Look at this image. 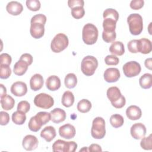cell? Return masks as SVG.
<instances>
[{"instance_id":"cell-16","label":"cell","mask_w":152,"mask_h":152,"mask_svg":"<svg viewBox=\"0 0 152 152\" xmlns=\"http://www.w3.org/2000/svg\"><path fill=\"white\" fill-rule=\"evenodd\" d=\"M120 76V72L116 68H109L105 70L103 74L104 79L107 83L116 82Z\"/></svg>"},{"instance_id":"cell-26","label":"cell","mask_w":152,"mask_h":152,"mask_svg":"<svg viewBox=\"0 0 152 152\" xmlns=\"http://www.w3.org/2000/svg\"><path fill=\"white\" fill-rule=\"evenodd\" d=\"M140 52L143 54H148L151 52L152 46L151 41L146 38L139 39Z\"/></svg>"},{"instance_id":"cell-41","label":"cell","mask_w":152,"mask_h":152,"mask_svg":"<svg viewBox=\"0 0 152 152\" xmlns=\"http://www.w3.org/2000/svg\"><path fill=\"white\" fill-rule=\"evenodd\" d=\"M17 109V110L22 112L24 113H26L30 110V104L27 101L22 100L18 103Z\"/></svg>"},{"instance_id":"cell-25","label":"cell","mask_w":152,"mask_h":152,"mask_svg":"<svg viewBox=\"0 0 152 152\" xmlns=\"http://www.w3.org/2000/svg\"><path fill=\"white\" fill-rule=\"evenodd\" d=\"M1 107L5 110H11L15 104L14 99L10 95L7 94L6 96L1 97Z\"/></svg>"},{"instance_id":"cell-32","label":"cell","mask_w":152,"mask_h":152,"mask_svg":"<svg viewBox=\"0 0 152 152\" xmlns=\"http://www.w3.org/2000/svg\"><path fill=\"white\" fill-rule=\"evenodd\" d=\"M109 121L110 124L113 128H118L123 125L124 119L122 115L119 114H114L110 116Z\"/></svg>"},{"instance_id":"cell-30","label":"cell","mask_w":152,"mask_h":152,"mask_svg":"<svg viewBox=\"0 0 152 152\" xmlns=\"http://www.w3.org/2000/svg\"><path fill=\"white\" fill-rule=\"evenodd\" d=\"M65 86L68 88H74L77 84V78L74 73L68 74L64 79Z\"/></svg>"},{"instance_id":"cell-44","label":"cell","mask_w":152,"mask_h":152,"mask_svg":"<svg viewBox=\"0 0 152 152\" xmlns=\"http://www.w3.org/2000/svg\"><path fill=\"white\" fill-rule=\"evenodd\" d=\"M0 116H1V119H0L1 125L4 126V125H7L10 122V119L9 114L5 111H1L0 112Z\"/></svg>"},{"instance_id":"cell-35","label":"cell","mask_w":152,"mask_h":152,"mask_svg":"<svg viewBox=\"0 0 152 152\" xmlns=\"http://www.w3.org/2000/svg\"><path fill=\"white\" fill-rule=\"evenodd\" d=\"M151 134H150L148 137H144L142 138L140 142V145L142 148L145 150H150L152 149V137Z\"/></svg>"},{"instance_id":"cell-8","label":"cell","mask_w":152,"mask_h":152,"mask_svg":"<svg viewBox=\"0 0 152 152\" xmlns=\"http://www.w3.org/2000/svg\"><path fill=\"white\" fill-rule=\"evenodd\" d=\"M68 44L69 40L67 36L64 33H58L52 39L50 48L53 52L59 53L65 50Z\"/></svg>"},{"instance_id":"cell-24","label":"cell","mask_w":152,"mask_h":152,"mask_svg":"<svg viewBox=\"0 0 152 152\" xmlns=\"http://www.w3.org/2000/svg\"><path fill=\"white\" fill-rule=\"evenodd\" d=\"M109 51L114 55L122 56L125 53L124 45L120 41L113 42L109 47Z\"/></svg>"},{"instance_id":"cell-49","label":"cell","mask_w":152,"mask_h":152,"mask_svg":"<svg viewBox=\"0 0 152 152\" xmlns=\"http://www.w3.org/2000/svg\"><path fill=\"white\" fill-rule=\"evenodd\" d=\"M144 65H145V66L147 68H148L150 70H151V67H152L151 58H149L146 59L145 60V62H144Z\"/></svg>"},{"instance_id":"cell-15","label":"cell","mask_w":152,"mask_h":152,"mask_svg":"<svg viewBox=\"0 0 152 152\" xmlns=\"http://www.w3.org/2000/svg\"><path fill=\"white\" fill-rule=\"evenodd\" d=\"M75 127L70 124H65L59 128V135L65 139H71L74 137L75 135Z\"/></svg>"},{"instance_id":"cell-7","label":"cell","mask_w":152,"mask_h":152,"mask_svg":"<svg viewBox=\"0 0 152 152\" xmlns=\"http://www.w3.org/2000/svg\"><path fill=\"white\" fill-rule=\"evenodd\" d=\"M91 135L95 139H102L106 135L105 121L100 116L95 118L92 122Z\"/></svg>"},{"instance_id":"cell-20","label":"cell","mask_w":152,"mask_h":152,"mask_svg":"<svg viewBox=\"0 0 152 152\" xmlns=\"http://www.w3.org/2000/svg\"><path fill=\"white\" fill-rule=\"evenodd\" d=\"M126 115L130 120L135 121L139 119L141 117L142 112L138 106L131 105L126 109Z\"/></svg>"},{"instance_id":"cell-40","label":"cell","mask_w":152,"mask_h":152,"mask_svg":"<svg viewBox=\"0 0 152 152\" xmlns=\"http://www.w3.org/2000/svg\"><path fill=\"white\" fill-rule=\"evenodd\" d=\"M116 37V34L115 31L113 32H106L103 31L102 32V39L106 43H110L115 41Z\"/></svg>"},{"instance_id":"cell-45","label":"cell","mask_w":152,"mask_h":152,"mask_svg":"<svg viewBox=\"0 0 152 152\" xmlns=\"http://www.w3.org/2000/svg\"><path fill=\"white\" fill-rule=\"evenodd\" d=\"M68 5L71 9L78 7H83L84 5V2L83 0H69L68 1Z\"/></svg>"},{"instance_id":"cell-31","label":"cell","mask_w":152,"mask_h":152,"mask_svg":"<svg viewBox=\"0 0 152 152\" xmlns=\"http://www.w3.org/2000/svg\"><path fill=\"white\" fill-rule=\"evenodd\" d=\"M26 120V115L24 113L17 110L12 115V121L16 125H23Z\"/></svg>"},{"instance_id":"cell-36","label":"cell","mask_w":152,"mask_h":152,"mask_svg":"<svg viewBox=\"0 0 152 152\" xmlns=\"http://www.w3.org/2000/svg\"><path fill=\"white\" fill-rule=\"evenodd\" d=\"M128 50L132 53L140 52V42L139 40L133 39L128 43Z\"/></svg>"},{"instance_id":"cell-14","label":"cell","mask_w":152,"mask_h":152,"mask_svg":"<svg viewBox=\"0 0 152 152\" xmlns=\"http://www.w3.org/2000/svg\"><path fill=\"white\" fill-rule=\"evenodd\" d=\"M11 92L17 97H22L26 95L27 92V87L23 81H16L11 87Z\"/></svg>"},{"instance_id":"cell-13","label":"cell","mask_w":152,"mask_h":152,"mask_svg":"<svg viewBox=\"0 0 152 152\" xmlns=\"http://www.w3.org/2000/svg\"><path fill=\"white\" fill-rule=\"evenodd\" d=\"M38 142V140L36 136L33 135H27L23 140L22 145L26 150L32 151L37 147Z\"/></svg>"},{"instance_id":"cell-48","label":"cell","mask_w":152,"mask_h":152,"mask_svg":"<svg viewBox=\"0 0 152 152\" xmlns=\"http://www.w3.org/2000/svg\"><path fill=\"white\" fill-rule=\"evenodd\" d=\"M88 151H102V149L101 147L97 144H92L90 145L88 147Z\"/></svg>"},{"instance_id":"cell-2","label":"cell","mask_w":152,"mask_h":152,"mask_svg":"<svg viewBox=\"0 0 152 152\" xmlns=\"http://www.w3.org/2000/svg\"><path fill=\"white\" fill-rule=\"evenodd\" d=\"M50 120V113L47 112H39L32 116L28 124V128L33 132H37L42 126Z\"/></svg>"},{"instance_id":"cell-10","label":"cell","mask_w":152,"mask_h":152,"mask_svg":"<svg viewBox=\"0 0 152 152\" xmlns=\"http://www.w3.org/2000/svg\"><path fill=\"white\" fill-rule=\"evenodd\" d=\"M34 103L35 106L38 107L48 109L53 106L54 100L53 98L48 94L42 93L35 96Z\"/></svg>"},{"instance_id":"cell-27","label":"cell","mask_w":152,"mask_h":152,"mask_svg":"<svg viewBox=\"0 0 152 152\" xmlns=\"http://www.w3.org/2000/svg\"><path fill=\"white\" fill-rule=\"evenodd\" d=\"M139 84L141 88L148 89L152 86V75L150 73H145L139 79Z\"/></svg>"},{"instance_id":"cell-42","label":"cell","mask_w":152,"mask_h":152,"mask_svg":"<svg viewBox=\"0 0 152 152\" xmlns=\"http://www.w3.org/2000/svg\"><path fill=\"white\" fill-rule=\"evenodd\" d=\"M119 62V58L114 55H107L104 58V62L107 65H116Z\"/></svg>"},{"instance_id":"cell-38","label":"cell","mask_w":152,"mask_h":152,"mask_svg":"<svg viewBox=\"0 0 152 152\" xmlns=\"http://www.w3.org/2000/svg\"><path fill=\"white\" fill-rule=\"evenodd\" d=\"M26 6L30 11H37L40 10L41 4L39 0H27L26 1Z\"/></svg>"},{"instance_id":"cell-6","label":"cell","mask_w":152,"mask_h":152,"mask_svg":"<svg viewBox=\"0 0 152 152\" xmlns=\"http://www.w3.org/2000/svg\"><path fill=\"white\" fill-rule=\"evenodd\" d=\"M98 66V61L93 56H85L81 64V69L86 76L93 75Z\"/></svg>"},{"instance_id":"cell-3","label":"cell","mask_w":152,"mask_h":152,"mask_svg":"<svg viewBox=\"0 0 152 152\" xmlns=\"http://www.w3.org/2000/svg\"><path fill=\"white\" fill-rule=\"evenodd\" d=\"M107 97L110 101L112 106L116 109L123 107L126 103L125 97L121 94L119 88L113 86L109 87L107 90Z\"/></svg>"},{"instance_id":"cell-22","label":"cell","mask_w":152,"mask_h":152,"mask_svg":"<svg viewBox=\"0 0 152 152\" xmlns=\"http://www.w3.org/2000/svg\"><path fill=\"white\" fill-rule=\"evenodd\" d=\"M56 135V130L52 126H46L40 132V137L47 142H50L52 141Z\"/></svg>"},{"instance_id":"cell-28","label":"cell","mask_w":152,"mask_h":152,"mask_svg":"<svg viewBox=\"0 0 152 152\" xmlns=\"http://www.w3.org/2000/svg\"><path fill=\"white\" fill-rule=\"evenodd\" d=\"M61 103L62 105L66 107H71L74 103V96L70 91H66L62 96Z\"/></svg>"},{"instance_id":"cell-47","label":"cell","mask_w":152,"mask_h":152,"mask_svg":"<svg viewBox=\"0 0 152 152\" xmlns=\"http://www.w3.org/2000/svg\"><path fill=\"white\" fill-rule=\"evenodd\" d=\"M20 59L24 61L28 64V65H30L33 62V56L30 53H24L21 56Z\"/></svg>"},{"instance_id":"cell-21","label":"cell","mask_w":152,"mask_h":152,"mask_svg":"<svg viewBox=\"0 0 152 152\" xmlns=\"http://www.w3.org/2000/svg\"><path fill=\"white\" fill-rule=\"evenodd\" d=\"M60 78L56 75L49 76L46 81V86L47 88L50 91H56L61 87Z\"/></svg>"},{"instance_id":"cell-5","label":"cell","mask_w":152,"mask_h":152,"mask_svg":"<svg viewBox=\"0 0 152 152\" xmlns=\"http://www.w3.org/2000/svg\"><path fill=\"white\" fill-rule=\"evenodd\" d=\"M129 30L132 35H139L143 29V21L141 15L137 13L130 14L127 18Z\"/></svg>"},{"instance_id":"cell-34","label":"cell","mask_w":152,"mask_h":152,"mask_svg":"<svg viewBox=\"0 0 152 152\" xmlns=\"http://www.w3.org/2000/svg\"><path fill=\"white\" fill-rule=\"evenodd\" d=\"M103 18H110L115 21H118L119 19V14L118 11L113 8H107L103 13Z\"/></svg>"},{"instance_id":"cell-19","label":"cell","mask_w":152,"mask_h":152,"mask_svg":"<svg viewBox=\"0 0 152 152\" xmlns=\"http://www.w3.org/2000/svg\"><path fill=\"white\" fill-rule=\"evenodd\" d=\"M44 80L43 76L40 74H34L30 78V86L32 90L38 91L41 89L43 86Z\"/></svg>"},{"instance_id":"cell-18","label":"cell","mask_w":152,"mask_h":152,"mask_svg":"<svg viewBox=\"0 0 152 152\" xmlns=\"http://www.w3.org/2000/svg\"><path fill=\"white\" fill-rule=\"evenodd\" d=\"M7 12L12 15H18L20 14L23 10V5L18 1H10L6 6Z\"/></svg>"},{"instance_id":"cell-12","label":"cell","mask_w":152,"mask_h":152,"mask_svg":"<svg viewBox=\"0 0 152 152\" xmlns=\"http://www.w3.org/2000/svg\"><path fill=\"white\" fill-rule=\"evenodd\" d=\"M131 136L135 140H140L145 137L147 129L145 125L142 123H135L132 125L130 129Z\"/></svg>"},{"instance_id":"cell-11","label":"cell","mask_w":152,"mask_h":152,"mask_svg":"<svg viewBox=\"0 0 152 152\" xmlns=\"http://www.w3.org/2000/svg\"><path fill=\"white\" fill-rule=\"evenodd\" d=\"M124 75L128 78H131L138 75L141 71L140 64L134 61H129L125 63L122 67Z\"/></svg>"},{"instance_id":"cell-33","label":"cell","mask_w":152,"mask_h":152,"mask_svg":"<svg viewBox=\"0 0 152 152\" xmlns=\"http://www.w3.org/2000/svg\"><path fill=\"white\" fill-rule=\"evenodd\" d=\"M116 21L110 18H104L103 21V31L106 32L115 31Z\"/></svg>"},{"instance_id":"cell-46","label":"cell","mask_w":152,"mask_h":152,"mask_svg":"<svg viewBox=\"0 0 152 152\" xmlns=\"http://www.w3.org/2000/svg\"><path fill=\"white\" fill-rule=\"evenodd\" d=\"M0 59H1V64L10 65L12 61L11 56L7 53H1L0 55Z\"/></svg>"},{"instance_id":"cell-29","label":"cell","mask_w":152,"mask_h":152,"mask_svg":"<svg viewBox=\"0 0 152 152\" xmlns=\"http://www.w3.org/2000/svg\"><path fill=\"white\" fill-rule=\"evenodd\" d=\"M91 106V103L88 100L83 99L77 103V109L81 113H87L90 110Z\"/></svg>"},{"instance_id":"cell-50","label":"cell","mask_w":152,"mask_h":152,"mask_svg":"<svg viewBox=\"0 0 152 152\" xmlns=\"http://www.w3.org/2000/svg\"><path fill=\"white\" fill-rule=\"evenodd\" d=\"M1 86V97H2L5 96L7 95V88L6 87L2 84H0Z\"/></svg>"},{"instance_id":"cell-23","label":"cell","mask_w":152,"mask_h":152,"mask_svg":"<svg viewBox=\"0 0 152 152\" xmlns=\"http://www.w3.org/2000/svg\"><path fill=\"white\" fill-rule=\"evenodd\" d=\"M28 66V64L24 61L19 59L14 65L13 72L17 75H23L26 72Z\"/></svg>"},{"instance_id":"cell-51","label":"cell","mask_w":152,"mask_h":152,"mask_svg":"<svg viewBox=\"0 0 152 152\" xmlns=\"http://www.w3.org/2000/svg\"><path fill=\"white\" fill-rule=\"evenodd\" d=\"M88 151V149H87V148H86V147H84L83 148H82V149H80V151Z\"/></svg>"},{"instance_id":"cell-1","label":"cell","mask_w":152,"mask_h":152,"mask_svg":"<svg viewBox=\"0 0 152 152\" xmlns=\"http://www.w3.org/2000/svg\"><path fill=\"white\" fill-rule=\"evenodd\" d=\"M46 19V17L42 14H38L32 17L30 21V33L33 38L38 39L43 36Z\"/></svg>"},{"instance_id":"cell-9","label":"cell","mask_w":152,"mask_h":152,"mask_svg":"<svg viewBox=\"0 0 152 152\" xmlns=\"http://www.w3.org/2000/svg\"><path fill=\"white\" fill-rule=\"evenodd\" d=\"M77 148V144L74 141H65L57 140L52 145L54 152H74Z\"/></svg>"},{"instance_id":"cell-37","label":"cell","mask_w":152,"mask_h":152,"mask_svg":"<svg viewBox=\"0 0 152 152\" xmlns=\"http://www.w3.org/2000/svg\"><path fill=\"white\" fill-rule=\"evenodd\" d=\"M11 74V69L10 65L1 64L0 65V78L1 79H7Z\"/></svg>"},{"instance_id":"cell-43","label":"cell","mask_w":152,"mask_h":152,"mask_svg":"<svg viewBox=\"0 0 152 152\" xmlns=\"http://www.w3.org/2000/svg\"><path fill=\"white\" fill-rule=\"evenodd\" d=\"M144 4V1L143 0H132L130 2V7L132 10H138L142 8Z\"/></svg>"},{"instance_id":"cell-17","label":"cell","mask_w":152,"mask_h":152,"mask_svg":"<svg viewBox=\"0 0 152 152\" xmlns=\"http://www.w3.org/2000/svg\"><path fill=\"white\" fill-rule=\"evenodd\" d=\"M50 120L55 124L64 122L66 119V112L61 108H55L50 111Z\"/></svg>"},{"instance_id":"cell-4","label":"cell","mask_w":152,"mask_h":152,"mask_svg":"<svg viewBox=\"0 0 152 152\" xmlns=\"http://www.w3.org/2000/svg\"><path fill=\"white\" fill-rule=\"evenodd\" d=\"M98 33L97 28L93 24H86L84 26L82 31V38L83 42L88 45L94 44L97 40Z\"/></svg>"},{"instance_id":"cell-39","label":"cell","mask_w":152,"mask_h":152,"mask_svg":"<svg viewBox=\"0 0 152 152\" xmlns=\"http://www.w3.org/2000/svg\"><path fill=\"white\" fill-rule=\"evenodd\" d=\"M85 10L83 7H78L71 9V15L75 19H80L84 17Z\"/></svg>"}]
</instances>
